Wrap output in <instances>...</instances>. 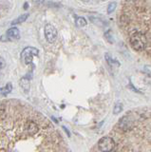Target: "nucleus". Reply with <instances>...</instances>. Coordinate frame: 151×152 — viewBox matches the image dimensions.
<instances>
[{"label":"nucleus","instance_id":"obj_1","mask_svg":"<svg viewBox=\"0 0 151 152\" xmlns=\"http://www.w3.org/2000/svg\"><path fill=\"white\" fill-rule=\"evenodd\" d=\"M98 147L102 152H110L115 147V141L110 137H104L99 141Z\"/></svg>","mask_w":151,"mask_h":152},{"label":"nucleus","instance_id":"obj_2","mask_svg":"<svg viewBox=\"0 0 151 152\" xmlns=\"http://www.w3.org/2000/svg\"><path fill=\"white\" fill-rule=\"evenodd\" d=\"M45 36L49 43H54L57 38V30L52 24L45 26Z\"/></svg>","mask_w":151,"mask_h":152},{"label":"nucleus","instance_id":"obj_3","mask_svg":"<svg viewBox=\"0 0 151 152\" xmlns=\"http://www.w3.org/2000/svg\"><path fill=\"white\" fill-rule=\"evenodd\" d=\"M33 55H38V50H36L34 48H26L22 52V59L24 60L26 65H29L33 61Z\"/></svg>","mask_w":151,"mask_h":152},{"label":"nucleus","instance_id":"obj_4","mask_svg":"<svg viewBox=\"0 0 151 152\" xmlns=\"http://www.w3.org/2000/svg\"><path fill=\"white\" fill-rule=\"evenodd\" d=\"M7 36L9 38H12V39H19L20 38V33L18 30L17 28H11L7 30Z\"/></svg>","mask_w":151,"mask_h":152},{"label":"nucleus","instance_id":"obj_5","mask_svg":"<svg viewBox=\"0 0 151 152\" xmlns=\"http://www.w3.org/2000/svg\"><path fill=\"white\" fill-rule=\"evenodd\" d=\"M29 17V13H24V14L20 15L19 17H18L17 19L13 20L12 21V25H16V24H20V23H23V22H25L27 20V18Z\"/></svg>","mask_w":151,"mask_h":152},{"label":"nucleus","instance_id":"obj_6","mask_svg":"<svg viewBox=\"0 0 151 152\" xmlns=\"http://www.w3.org/2000/svg\"><path fill=\"white\" fill-rule=\"evenodd\" d=\"M75 23H76L77 27H79V28H83V27H85L86 25V21L84 17H78V18L76 19Z\"/></svg>","mask_w":151,"mask_h":152},{"label":"nucleus","instance_id":"obj_7","mask_svg":"<svg viewBox=\"0 0 151 152\" xmlns=\"http://www.w3.org/2000/svg\"><path fill=\"white\" fill-rule=\"evenodd\" d=\"M20 85H21V87L24 88L26 91L29 90V88H30V82H29L28 79L23 78L21 81H20Z\"/></svg>","mask_w":151,"mask_h":152},{"label":"nucleus","instance_id":"obj_8","mask_svg":"<svg viewBox=\"0 0 151 152\" xmlns=\"http://www.w3.org/2000/svg\"><path fill=\"white\" fill-rule=\"evenodd\" d=\"M12 85L11 84H7V86L1 89V94L2 95H7L8 93H10L12 91Z\"/></svg>","mask_w":151,"mask_h":152},{"label":"nucleus","instance_id":"obj_9","mask_svg":"<svg viewBox=\"0 0 151 152\" xmlns=\"http://www.w3.org/2000/svg\"><path fill=\"white\" fill-rule=\"evenodd\" d=\"M122 110H123V105L121 104V103H117V104L115 105V106H114V109H113V113L118 114V113H120Z\"/></svg>","mask_w":151,"mask_h":152},{"label":"nucleus","instance_id":"obj_10","mask_svg":"<svg viewBox=\"0 0 151 152\" xmlns=\"http://www.w3.org/2000/svg\"><path fill=\"white\" fill-rule=\"evenodd\" d=\"M116 6H117V3L116 2H111L108 4L107 6V13H111L114 12V10L116 9Z\"/></svg>","mask_w":151,"mask_h":152},{"label":"nucleus","instance_id":"obj_11","mask_svg":"<svg viewBox=\"0 0 151 152\" xmlns=\"http://www.w3.org/2000/svg\"><path fill=\"white\" fill-rule=\"evenodd\" d=\"M4 68V60H3V58H1V69Z\"/></svg>","mask_w":151,"mask_h":152}]
</instances>
